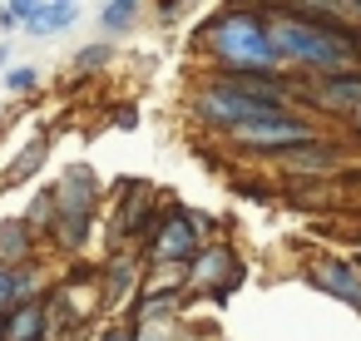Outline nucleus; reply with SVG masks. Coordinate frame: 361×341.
Masks as SVG:
<instances>
[{
	"label": "nucleus",
	"instance_id": "14",
	"mask_svg": "<svg viewBox=\"0 0 361 341\" xmlns=\"http://www.w3.org/2000/svg\"><path fill=\"white\" fill-rule=\"evenodd\" d=\"M282 163H287L292 173H331L341 159H336V149H331V144H302V149L282 154Z\"/></svg>",
	"mask_w": 361,
	"mask_h": 341
},
{
	"label": "nucleus",
	"instance_id": "24",
	"mask_svg": "<svg viewBox=\"0 0 361 341\" xmlns=\"http://www.w3.org/2000/svg\"><path fill=\"white\" fill-rule=\"evenodd\" d=\"M94 341H134V321H109V326H99Z\"/></svg>",
	"mask_w": 361,
	"mask_h": 341
},
{
	"label": "nucleus",
	"instance_id": "20",
	"mask_svg": "<svg viewBox=\"0 0 361 341\" xmlns=\"http://www.w3.org/2000/svg\"><path fill=\"white\" fill-rule=\"evenodd\" d=\"M178 331H183L178 316H169V321H139L134 326V341H178Z\"/></svg>",
	"mask_w": 361,
	"mask_h": 341
},
{
	"label": "nucleus",
	"instance_id": "25",
	"mask_svg": "<svg viewBox=\"0 0 361 341\" xmlns=\"http://www.w3.org/2000/svg\"><path fill=\"white\" fill-rule=\"evenodd\" d=\"M0 30H20V20H16V16H11L6 6H0Z\"/></svg>",
	"mask_w": 361,
	"mask_h": 341
},
{
	"label": "nucleus",
	"instance_id": "6",
	"mask_svg": "<svg viewBox=\"0 0 361 341\" xmlns=\"http://www.w3.org/2000/svg\"><path fill=\"white\" fill-rule=\"evenodd\" d=\"M228 144L243 149V154H277V159H282V154H292V149H302V144H317V129L287 109V114H267V119H252V124L233 129Z\"/></svg>",
	"mask_w": 361,
	"mask_h": 341
},
{
	"label": "nucleus",
	"instance_id": "9",
	"mask_svg": "<svg viewBox=\"0 0 361 341\" xmlns=\"http://www.w3.org/2000/svg\"><path fill=\"white\" fill-rule=\"evenodd\" d=\"M154 183H129L124 188V203L114 213V228H119V242H144L154 232Z\"/></svg>",
	"mask_w": 361,
	"mask_h": 341
},
{
	"label": "nucleus",
	"instance_id": "2",
	"mask_svg": "<svg viewBox=\"0 0 361 341\" xmlns=\"http://www.w3.org/2000/svg\"><path fill=\"white\" fill-rule=\"evenodd\" d=\"M287 80L282 75H218L193 94V119L203 129L233 134L252 119L267 114H287Z\"/></svg>",
	"mask_w": 361,
	"mask_h": 341
},
{
	"label": "nucleus",
	"instance_id": "13",
	"mask_svg": "<svg viewBox=\"0 0 361 341\" xmlns=\"http://www.w3.org/2000/svg\"><path fill=\"white\" fill-rule=\"evenodd\" d=\"M30 252H35V228H30L25 218H16V223L0 228V262L25 267V262H30Z\"/></svg>",
	"mask_w": 361,
	"mask_h": 341
},
{
	"label": "nucleus",
	"instance_id": "21",
	"mask_svg": "<svg viewBox=\"0 0 361 341\" xmlns=\"http://www.w3.org/2000/svg\"><path fill=\"white\" fill-rule=\"evenodd\" d=\"M6 89L11 94H35L40 89V70L35 65H11L6 70Z\"/></svg>",
	"mask_w": 361,
	"mask_h": 341
},
{
	"label": "nucleus",
	"instance_id": "8",
	"mask_svg": "<svg viewBox=\"0 0 361 341\" xmlns=\"http://www.w3.org/2000/svg\"><path fill=\"white\" fill-rule=\"evenodd\" d=\"M307 282L317 292H326V297H336V302H346V306L361 311V267L356 262H346V257H317L307 267Z\"/></svg>",
	"mask_w": 361,
	"mask_h": 341
},
{
	"label": "nucleus",
	"instance_id": "12",
	"mask_svg": "<svg viewBox=\"0 0 361 341\" xmlns=\"http://www.w3.org/2000/svg\"><path fill=\"white\" fill-rule=\"evenodd\" d=\"M45 292H40V272L25 262V267H16V262H0V316H11L20 302H40Z\"/></svg>",
	"mask_w": 361,
	"mask_h": 341
},
{
	"label": "nucleus",
	"instance_id": "16",
	"mask_svg": "<svg viewBox=\"0 0 361 341\" xmlns=\"http://www.w3.org/2000/svg\"><path fill=\"white\" fill-rule=\"evenodd\" d=\"M45 159H50V144H45V139L25 144V149L11 159V168H6V183H25L30 173H40V168H45Z\"/></svg>",
	"mask_w": 361,
	"mask_h": 341
},
{
	"label": "nucleus",
	"instance_id": "18",
	"mask_svg": "<svg viewBox=\"0 0 361 341\" xmlns=\"http://www.w3.org/2000/svg\"><path fill=\"white\" fill-rule=\"evenodd\" d=\"M25 223L35 232H55V188H40V198L25 208Z\"/></svg>",
	"mask_w": 361,
	"mask_h": 341
},
{
	"label": "nucleus",
	"instance_id": "15",
	"mask_svg": "<svg viewBox=\"0 0 361 341\" xmlns=\"http://www.w3.org/2000/svg\"><path fill=\"white\" fill-rule=\"evenodd\" d=\"M80 11L75 6H55V0H45V11L25 20V35H60V30H75Z\"/></svg>",
	"mask_w": 361,
	"mask_h": 341
},
{
	"label": "nucleus",
	"instance_id": "27",
	"mask_svg": "<svg viewBox=\"0 0 361 341\" xmlns=\"http://www.w3.org/2000/svg\"><path fill=\"white\" fill-rule=\"evenodd\" d=\"M351 129H356V134H361V109H356V114H351Z\"/></svg>",
	"mask_w": 361,
	"mask_h": 341
},
{
	"label": "nucleus",
	"instance_id": "1",
	"mask_svg": "<svg viewBox=\"0 0 361 341\" xmlns=\"http://www.w3.org/2000/svg\"><path fill=\"white\" fill-rule=\"evenodd\" d=\"M272 45H277L282 65H297V70H312V75L361 70V35L351 25L317 20V16H302V11L272 16Z\"/></svg>",
	"mask_w": 361,
	"mask_h": 341
},
{
	"label": "nucleus",
	"instance_id": "26",
	"mask_svg": "<svg viewBox=\"0 0 361 341\" xmlns=\"http://www.w3.org/2000/svg\"><path fill=\"white\" fill-rule=\"evenodd\" d=\"M6 65H11V50H6V45H0V70H6Z\"/></svg>",
	"mask_w": 361,
	"mask_h": 341
},
{
	"label": "nucleus",
	"instance_id": "22",
	"mask_svg": "<svg viewBox=\"0 0 361 341\" xmlns=\"http://www.w3.org/2000/svg\"><path fill=\"white\" fill-rule=\"evenodd\" d=\"M104 65H109V40L85 45V50L75 55V70H80V75H94V70H104Z\"/></svg>",
	"mask_w": 361,
	"mask_h": 341
},
{
	"label": "nucleus",
	"instance_id": "10",
	"mask_svg": "<svg viewBox=\"0 0 361 341\" xmlns=\"http://www.w3.org/2000/svg\"><path fill=\"white\" fill-rule=\"evenodd\" d=\"M193 302L188 282H164V287H144L139 292V306H134V326L139 321H169V316H183V306Z\"/></svg>",
	"mask_w": 361,
	"mask_h": 341
},
{
	"label": "nucleus",
	"instance_id": "4",
	"mask_svg": "<svg viewBox=\"0 0 361 341\" xmlns=\"http://www.w3.org/2000/svg\"><path fill=\"white\" fill-rule=\"evenodd\" d=\"M94 213H99V178L85 163H75L65 173V183L55 188V242L80 252L94 228Z\"/></svg>",
	"mask_w": 361,
	"mask_h": 341
},
{
	"label": "nucleus",
	"instance_id": "19",
	"mask_svg": "<svg viewBox=\"0 0 361 341\" xmlns=\"http://www.w3.org/2000/svg\"><path fill=\"white\" fill-rule=\"evenodd\" d=\"M139 16V0H104V16H99V25L104 30H129V20Z\"/></svg>",
	"mask_w": 361,
	"mask_h": 341
},
{
	"label": "nucleus",
	"instance_id": "7",
	"mask_svg": "<svg viewBox=\"0 0 361 341\" xmlns=\"http://www.w3.org/2000/svg\"><path fill=\"white\" fill-rule=\"evenodd\" d=\"M243 282V267L228 247H203L193 262H188V292L193 297H208V302H228V292Z\"/></svg>",
	"mask_w": 361,
	"mask_h": 341
},
{
	"label": "nucleus",
	"instance_id": "17",
	"mask_svg": "<svg viewBox=\"0 0 361 341\" xmlns=\"http://www.w3.org/2000/svg\"><path fill=\"white\" fill-rule=\"evenodd\" d=\"M139 282V262L134 257H114L109 262V272H104V302L114 306V302H124V292Z\"/></svg>",
	"mask_w": 361,
	"mask_h": 341
},
{
	"label": "nucleus",
	"instance_id": "28",
	"mask_svg": "<svg viewBox=\"0 0 361 341\" xmlns=\"http://www.w3.org/2000/svg\"><path fill=\"white\" fill-rule=\"evenodd\" d=\"M55 6H75V0H55Z\"/></svg>",
	"mask_w": 361,
	"mask_h": 341
},
{
	"label": "nucleus",
	"instance_id": "5",
	"mask_svg": "<svg viewBox=\"0 0 361 341\" xmlns=\"http://www.w3.org/2000/svg\"><path fill=\"white\" fill-rule=\"evenodd\" d=\"M198 252H203V228L188 208H169L144 237V262L154 267H188Z\"/></svg>",
	"mask_w": 361,
	"mask_h": 341
},
{
	"label": "nucleus",
	"instance_id": "11",
	"mask_svg": "<svg viewBox=\"0 0 361 341\" xmlns=\"http://www.w3.org/2000/svg\"><path fill=\"white\" fill-rule=\"evenodd\" d=\"M312 99L326 109V114H356L361 109V70H346V75H322L317 80V89H312Z\"/></svg>",
	"mask_w": 361,
	"mask_h": 341
},
{
	"label": "nucleus",
	"instance_id": "23",
	"mask_svg": "<svg viewBox=\"0 0 361 341\" xmlns=\"http://www.w3.org/2000/svg\"><path fill=\"white\" fill-rule=\"evenodd\" d=\"M6 11H11V16H16V20H20V30H25V20H30V16H40V11H45V0H6Z\"/></svg>",
	"mask_w": 361,
	"mask_h": 341
},
{
	"label": "nucleus",
	"instance_id": "3",
	"mask_svg": "<svg viewBox=\"0 0 361 341\" xmlns=\"http://www.w3.org/2000/svg\"><path fill=\"white\" fill-rule=\"evenodd\" d=\"M208 55L223 75H282V55L272 45V16L262 11H223L218 20H208L203 30Z\"/></svg>",
	"mask_w": 361,
	"mask_h": 341
}]
</instances>
